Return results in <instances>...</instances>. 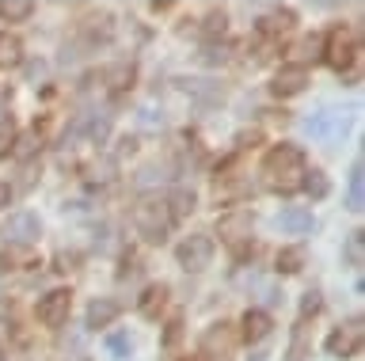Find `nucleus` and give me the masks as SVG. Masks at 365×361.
I'll use <instances>...</instances> for the list:
<instances>
[{
    "label": "nucleus",
    "instance_id": "1",
    "mask_svg": "<svg viewBox=\"0 0 365 361\" xmlns=\"http://www.w3.org/2000/svg\"><path fill=\"white\" fill-rule=\"evenodd\" d=\"M304 152L297 149V145H274V149L262 156V183L270 190H278V194H293V190H301V179H304Z\"/></svg>",
    "mask_w": 365,
    "mask_h": 361
},
{
    "label": "nucleus",
    "instance_id": "2",
    "mask_svg": "<svg viewBox=\"0 0 365 361\" xmlns=\"http://www.w3.org/2000/svg\"><path fill=\"white\" fill-rule=\"evenodd\" d=\"M133 229L145 244H164L171 232V209L168 198H141L133 209Z\"/></svg>",
    "mask_w": 365,
    "mask_h": 361
},
{
    "label": "nucleus",
    "instance_id": "3",
    "mask_svg": "<svg viewBox=\"0 0 365 361\" xmlns=\"http://www.w3.org/2000/svg\"><path fill=\"white\" fill-rule=\"evenodd\" d=\"M324 61L339 73L358 61V38H354L350 27H331V35L324 38Z\"/></svg>",
    "mask_w": 365,
    "mask_h": 361
},
{
    "label": "nucleus",
    "instance_id": "4",
    "mask_svg": "<svg viewBox=\"0 0 365 361\" xmlns=\"http://www.w3.org/2000/svg\"><path fill=\"white\" fill-rule=\"evenodd\" d=\"M346 130H350V115L346 110H316L312 118H304V133H312L316 141H324V145H335L346 137Z\"/></svg>",
    "mask_w": 365,
    "mask_h": 361
},
{
    "label": "nucleus",
    "instance_id": "5",
    "mask_svg": "<svg viewBox=\"0 0 365 361\" xmlns=\"http://www.w3.org/2000/svg\"><path fill=\"white\" fill-rule=\"evenodd\" d=\"M175 258H179V266L187 270V274H198V270H205L213 263V240L205 232H190L187 240L175 247Z\"/></svg>",
    "mask_w": 365,
    "mask_h": 361
},
{
    "label": "nucleus",
    "instance_id": "6",
    "mask_svg": "<svg viewBox=\"0 0 365 361\" xmlns=\"http://www.w3.org/2000/svg\"><path fill=\"white\" fill-rule=\"evenodd\" d=\"M251 232H255V221H251V213H244V209H232L217 221V236H221V244L232 247V251L251 244Z\"/></svg>",
    "mask_w": 365,
    "mask_h": 361
},
{
    "label": "nucleus",
    "instance_id": "7",
    "mask_svg": "<svg viewBox=\"0 0 365 361\" xmlns=\"http://www.w3.org/2000/svg\"><path fill=\"white\" fill-rule=\"evenodd\" d=\"M324 350L331 357H354L361 350V320H346V323H339L335 331L327 335V342Z\"/></svg>",
    "mask_w": 365,
    "mask_h": 361
},
{
    "label": "nucleus",
    "instance_id": "8",
    "mask_svg": "<svg viewBox=\"0 0 365 361\" xmlns=\"http://www.w3.org/2000/svg\"><path fill=\"white\" fill-rule=\"evenodd\" d=\"M68 312H73V293L68 289H53V293H46V297L38 300V320L46 327H65Z\"/></svg>",
    "mask_w": 365,
    "mask_h": 361
},
{
    "label": "nucleus",
    "instance_id": "9",
    "mask_svg": "<svg viewBox=\"0 0 365 361\" xmlns=\"http://www.w3.org/2000/svg\"><path fill=\"white\" fill-rule=\"evenodd\" d=\"M4 236H8L11 244H23V247H31V244L42 236V221L34 217V213H27V209H23V213H11V217H8V224H4Z\"/></svg>",
    "mask_w": 365,
    "mask_h": 361
},
{
    "label": "nucleus",
    "instance_id": "10",
    "mask_svg": "<svg viewBox=\"0 0 365 361\" xmlns=\"http://www.w3.org/2000/svg\"><path fill=\"white\" fill-rule=\"evenodd\" d=\"M304 88H308V69L304 65H289V69H282L278 76H274L270 92L278 99H293V95H301Z\"/></svg>",
    "mask_w": 365,
    "mask_h": 361
},
{
    "label": "nucleus",
    "instance_id": "11",
    "mask_svg": "<svg viewBox=\"0 0 365 361\" xmlns=\"http://www.w3.org/2000/svg\"><path fill=\"white\" fill-rule=\"evenodd\" d=\"M274 224H278L282 232H289V236H304V232H312V209H304V206H285L278 217H274Z\"/></svg>",
    "mask_w": 365,
    "mask_h": 361
},
{
    "label": "nucleus",
    "instance_id": "12",
    "mask_svg": "<svg viewBox=\"0 0 365 361\" xmlns=\"http://www.w3.org/2000/svg\"><path fill=\"white\" fill-rule=\"evenodd\" d=\"M202 350H205V354H210L213 361H217V357L225 361L228 350H232V331H228V323H213L210 331L202 335Z\"/></svg>",
    "mask_w": 365,
    "mask_h": 361
},
{
    "label": "nucleus",
    "instance_id": "13",
    "mask_svg": "<svg viewBox=\"0 0 365 361\" xmlns=\"http://www.w3.org/2000/svg\"><path fill=\"white\" fill-rule=\"evenodd\" d=\"M267 335H270V315L259 308H247L244 320H240V338L244 342H262Z\"/></svg>",
    "mask_w": 365,
    "mask_h": 361
},
{
    "label": "nucleus",
    "instance_id": "14",
    "mask_svg": "<svg viewBox=\"0 0 365 361\" xmlns=\"http://www.w3.org/2000/svg\"><path fill=\"white\" fill-rule=\"evenodd\" d=\"M118 300H110V297H96L88 304V327L91 331H99V327H110L114 320H118Z\"/></svg>",
    "mask_w": 365,
    "mask_h": 361
},
{
    "label": "nucleus",
    "instance_id": "15",
    "mask_svg": "<svg viewBox=\"0 0 365 361\" xmlns=\"http://www.w3.org/2000/svg\"><path fill=\"white\" fill-rule=\"evenodd\" d=\"M164 308H168V286H148L141 293V300H137V312H141L145 320H160Z\"/></svg>",
    "mask_w": 365,
    "mask_h": 361
},
{
    "label": "nucleus",
    "instance_id": "16",
    "mask_svg": "<svg viewBox=\"0 0 365 361\" xmlns=\"http://www.w3.org/2000/svg\"><path fill=\"white\" fill-rule=\"evenodd\" d=\"M0 266L4 270H27V266H38V255H34V247L8 244L4 251H0Z\"/></svg>",
    "mask_w": 365,
    "mask_h": 361
},
{
    "label": "nucleus",
    "instance_id": "17",
    "mask_svg": "<svg viewBox=\"0 0 365 361\" xmlns=\"http://www.w3.org/2000/svg\"><path fill=\"white\" fill-rule=\"evenodd\" d=\"M23 61V42L16 35H8V31H0V73L16 69Z\"/></svg>",
    "mask_w": 365,
    "mask_h": 361
},
{
    "label": "nucleus",
    "instance_id": "18",
    "mask_svg": "<svg viewBox=\"0 0 365 361\" xmlns=\"http://www.w3.org/2000/svg\"><path fill=\"white\" fill-rule=\"evenodd\" d=\"M297 23V16L289 12V8H278V12H270V16H262L259 19V31H262V35H285V31H289Z\"/></svg>",
    "mask_w": 365,
    "mask_h": 361
},
{
    "label": "nucleus",
    "instance_id": "19",
    "mask_svg": "<svg viewBox=\"0 0 365 361\" xmlns=\"http://www.w3.org/2000/svg\"><path fill=\"white\" fill-rule=\"evenodd\" d=\"M361 183H365L361 179V160H354L350 164V179H346V209L350 213H361V206H365L361 202Z\"/></svg>",
    "mask_w": 365,
    "mask_h": 361
},
{
    "label": "nucleus",
    "instance_id": "20",
    "mask_svg": "<svg viewBox=\"0 0 365 361\" xmlns=\"http://www.w3.org/2000/svg\"><path fill=\"white\" fill-rule=\"evenodd\" d=\"M84 35H88V42H110V35H114V19H110L107 12L91 16L88 23H84Z\"/></svg>",
    "mask_w": 365,
    "mask_h": 361
},
{
    "label": "nucleus",
    "instance_id": "21",
    "mask_svg": "<svg viewBox=\"0 0 365 361\" xmlns=\"http://www.w3.org/2000/svg\"><path fill=\"white\" fill-rule=\"evenodd\" d=\"M301 190L308 198H327V190H331V183H327V175L319 172V167H312V172H304V179H301Z\"/></svg>",
    "mask_w": 365,
    "mask_h": 361
},
{
    "label": "nucleus",
    "instance_id": "22",
    "mask_svg": "<svg viewBox=\"0 0 365 361\" xmlns=\"http://www.w3.org/2000/svg\"><path fill=\"white\" fill-rule=\"evenodd\" d=\"M342 258H346V266H354V270H358V266L365 263V232H350V236H346Z\"/></svg>",
    "mask_w": 365,
    "mask_h": 361
},
{
    "label": "nucleus",
    "instance_id": "23",
    "mask_svg": "<svg viewBox=\"0 0 365 361\" xmlns=\"http://www.w3.org/2000/svg\"><path fill=\"white\" fill-rule=\"evenodd\" d=\"M34 12V4H27V0H4L0 4V19L4 23H23V19H31Z\"/></svg>",
    "mask_w": 365,
    "mask_h": 361
},
{
    "label": "nucleus",
    "instance_id": "24",
    "mask_svg": "<svg viewBox=\"0 0 365 361\" xmlns=\"http://www.w3.org/2000/svg\"><path fill=\"white\" fill-rule=\"evenodd\" d=\"M304 266V247H282L278 251V274H297Z\"/></svg>",
    "mask_w": 365,
    "mask_h": 361
},
{
    "label": "nucleus",
    "instance_id": "25",
    "mask_svg": "<svg viewBox=\"0 0 365 361\" xmlns=\"http://www.w3.org/2000/svg\"><path fill=\"white\" fill-rule=\"evenodd\" d=\"M168 209H171V221H179V217H190V209H194V190H175L168 202Z\"/></svg>",
    "mask_w": 365,
    "mask_h": 361
},
{
    "label": "nucleus",
    "instance_id": "26",
    "mask_svg": "<svg viewBox=\"0 0 365 361\" xmlns=\"http://www.w3.org/2000/svg\"><path fill=\"white\" fill-rule=\"evenodd\" d=\"M107 350L114 357H130L133 354V335L130 331H110L107 335Z\"/></svg>",
    "mask_w": 365,
    "mask_h": 361
},
{
    "label": "nucleus",
    "instance_id": "27",
    "mask_svg": "<svg viewBox=\"0 0 365 361\" xmlns=\"http://www.w3.org/2000/svg\"><path fill=\"white\" fill-rule=\"evenodd\" d=\"M11 145H16V122L11 115H0V160L11 152Z\"/></svg>",
    "mask_w": 365,
    "mask_h": 361
},
{
    "label": "nucleus",
    "instance_id": "28",
    "mask_svg": "<svg viewBox=\"0 0 365 361\" xmlns=\"http://www.w3.org/2000/svg\"><path fill=\"white\" fill-rule=\"evenodd\" d=\"M225 27H228V16L225 12H210V16H205V23H202V35L205 38H221Z\"/></svg>",
    "mask_w": 365,
    "mask_h": 361
},
{
    "label": "nucleus",
    "instance_id": "29",
    "mask_svg": "<svg viewBox=\"0 0 365 361\" xmlns=\"http://www.w3.org/2000/svg\"><path fill=\"white\" fill-rule=\"evenodd\" d=\"M107 80L114 92H122V88H130L133 84V65H114V69L107 73Z\"/></svg>",
    "mask_w": 365,
    "mask_h": 361
},
{
    "label": "nucleus",
    "instance_id": "30",
    "mask_svg": "<svg viewBox=\"0 0 365 361\" xmlns=\"http://www.w3.org/2000/svg\"><path fill=\"white\" fill-rule=\"evenodd\" d=\"M319 304H324V300H319V289H308L304 297H301V320L316 315V312H319Z\"/></svg>",
    "mask_w": 365,
    "mask_h": 361
},
{
    "label": "nucleus",
    "instance_id": "31",
    "mask_svg": "<svg viewBox=\"0 0 365 361\" xmlns=\"http://www.w3.org/2000/svg\"><path fill=\"white\" fill-rule=\"evenodd\" d=\"M319 50H324V38H319V35H308L301 46H297V53H301V58H319Z\"/></svg>",
    "mask_w": 365,
    "mask_h": 361
},
{
    "label": "nucleus",
    "instance_id": "32",
    "mask_svg": "<svg viewBox=\"0 0 365 361\" xmlns=\"http://www.w3.org/2000/svg\"><path fill=\"white\" fill-rule=\"evenodd\" d=\"M289 361H304V327L293 331V346H289Z\"/></svg>",
    "mask_w": 365,
    "mask_h": 361
},
{
    "label": "nucleus",
    "instance_id": "33",
    "mask_svg": "<svg viewBox=\"0 0 365 361\" xmlns=\"http://www.w3.org/2000/svg\"><path fill=\"white\" fill-rule=\"evenodd\" d=\"M137 122H141L145 130H160V126H164V118H156V110H153V107H145L141 115H137Z\"/></svg>",
    "mask_w": 365,
    "mask_h": 361
},
{
    "label": "nucleus",
    "instance_id": "34",
    "mask_svg": "<svg viewBox=\"0 0 365 361\" xmlns=\"http://www.w3.org/2000/svg\"><path fill=\"white\" fill-rule=\"evenodd\" d=\"M76 263H80V255H73V251H61V255H57V266H53V270H61V274H68V270H76Z\"/></svg>",
    "mask_w": 365,
    "mask_h": 361
},
{
    "label": "nucleus",
    "instance_id": "35",
    "mask_svg": "<svg viewBox=\"0 0 365 361\" xmlns=\"http://www.w3.org/2000/svg\"><path fill=\"white\" fill-rule=\"evenodd\" d=\"M179 335H182V320L175 315V320L168 323V331H164V346H175V342H179Z\"/></svg>",
    "mask_w": 365,
    "mask_h": 361
},
{
    "label": "nucleus",
    "instance_id": "36",
    "mask_svg": "<svg viewBox=\"0 0 365 361\" xmlns=\"http://www.w3.org/2000/svg\"><path fill=\"white\" fill-rule=\"evenodd\" d=\"M107 133H110V118H96V122H91V141L103 145V137H107Z\"/></svg>",
    "mask_w": 365,
    "mask_h": 361
},
{
    "label": "nucleus",
    "instance_id": "37",
    "mask_svg": "<svg viewBox=\"0 0 365 361\" xmlns=\"http://www.w3.org/2000/svg\"><path fill=\"white\" fill-rule=\"evenodd\" d=\"M225 58H228L225 46H205V53H202V61H210V65H221Z\"/></svg>",
    "mask_w": 365,
    "mask_h": 361
},
{
    "label": "nucleus",
    "instance_id": "38",
    "mask_svg": "<svg viewBox=\"0 0 365 361\" xmlns=\"http://www.w3.org/2000/svg\"><path fill=\"white\" fill-rule=\"evenodd\" d=\"M38 145H42V141H38V133H31V137H23V149H19V156H31L34 149H38Z\"/></svg>",
    "mask_w": 365,
    "mask_h": 361
},
{
    "label": "nucleus",
    "instance_id": "39",
    "mask_svg": "<svg viewBox=\"0 0 365 361\" xmlns=\"http://www.w3.org/2000/svg\"><path fill=\"white\" fill-rule=\"evenodd\" d=\"M11 315H16V304H11V300H0V320H11Z\"/></svg>",
    "mask_w": 365,
    "mask_h": 361
},
{
    "label": "nucleus",
    "instance_id": "40",
    "mask_svg": "<svg viewBox=\"0 0 365 361\" xmlns=\"http://www.w3.org/2000/svg\"><path fill=\"white\" fill-rule=\"evenodd\" d=\"M137 149V141L133 137H122V145H118V156H125V152H133Z\"/></svg>",
    "mask_w": 365,
    "mask_h": 361
},
{
    "label": "nucleus",
    "instance_id": "41",
    "mask_svg": "<svg viewBox=\"0 0 365 361\" xmlns=\"http://www.w3.org/2000/svg\"><path fill=\"white\" fill-rule=\"evenodd\" d=\"M8 202H11V187H8V183H0V209H4Z\"/></svg>",
    "mask_w": 365,
    "mask_h": 361
},
{
    "label": "nucleus",
    "instance_id": "42",
    "mask_svg": "<svg viewBox=\"0 0 365 361\" xmlns=\"http://www.w3.org/2000/svg\"><path fill=\"white\" fill-rule=\"evenodd\" d=\"M190 361H194V357H190Z\"/></svg>",
    "mask_w": 365,
    "mask_h": 361
}]
</instances>
